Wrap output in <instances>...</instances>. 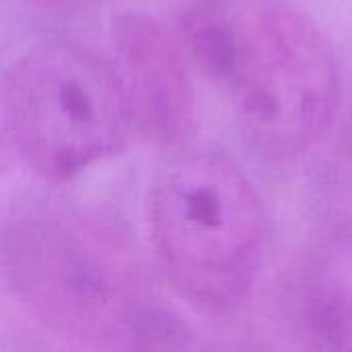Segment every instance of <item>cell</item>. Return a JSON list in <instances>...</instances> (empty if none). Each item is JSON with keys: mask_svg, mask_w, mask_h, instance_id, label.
<instances>
[{"mask_svg": "<svg viewBox=\"0 0 352 352\" xmlns=\"http://www.w3.org/2000/svg\"><path fill=\"white\" fill-rule=\"evenodd\" d=\"M29 2L54 14H80L93 8L99 0H29Z\"/></svg>", "mask_w": 352, "mask_h": 352, "instance_id": "cell-8", "label": "cell"}, {"mask_svg": "<svg viewBox=\"0 0 352 352\" xmlns=\"http://www.w3.org/2000/svg\"><path fill=\"white\" fill-rule=\"evenodd\" d=\"M243 27H235L225 14L196 10L186 25V41L196 64L214 80L229 87L235 72Z\"/></svg>", "mask_w": 352, "mask_h": 352, "instance_id": "cell-7", "label": "cell"}, {"mask_svg": "<svg viewBox=\"0 0 352 352\" xmlns=\"http://www.w3.org/2000/svg\"><path fill=\"white\" fill-rule=\"evenodd\" d=\"M113 47L132 126L157 146L179 148L196 126V97L175 35L153 14L128 10L113 21Z\"/></svg>", "mask_w": 352, "mask_h": 352, "instance_id": "cell-5", "label": "cell"}, {"mask_svg": "<svg viewBox=\"0 0 352 352\" xmlns=\"http://www.w3.org/2000/svg\"><path fill=\"white\" fill-rule=\"evenodd\" d=\"M295 318L309 346L352 351V233L309 254L295 287Z\"/></svg>", "mask_w": 352, "mask_h": 352, "instance_id": "cell-6", "label": "cell"}, {"mask_svg": "<svg viewBox=\"0 0 352 352\" xmlns=\"http://www.w3.org/2000/svg\"><path fill=\"white\" fill-rule=\"evenodd\" d=\"M2 120L19 159L54 184L120 153L132 126L118 70L74 41L33 45L10 66Z\"/></svg>", "mask_w": 352, "mask_h": 352, "instance_id": "cell-3", "label": "cell"}, {"mask_svg": "<svg viewBox=\"0 0 352 352\" xmlns=\"http://www.w3.org/2000/svg\"><path fill=\"white\" fill-rule=\"evenodd\" d=\"M148 229L179 299L229 314L250 297L264 258V210L235 161L210 151L171 159L148 194Z\"/></svg>", "mask_w": 352, "mask_h": 352, "instance_id": "cell-2", "label": "cell"}, {"mask_svg": "<svg viewBox=\"0 0 352 352\" xmlns=\"http://www.w3.org/2000/svg\"><path fill=\"white\" fill-rule=\"evenodd\" d=\"M2 283L12 301L58 338L136 344L153 314L126 225L93 206L33 202L2 231Z\"/></svg>", "mask_w": 352, "mask_h": 352, "instance_id": "cell-1", "label": "cell"}, {"mask_svg": "<svg viewBox=\"0 0 352 352\" xmlns=\"http://www.w3.org/2000/svg\"><path fill=\"white\" fill-rule=\"evenodd\" d=\"M229 89L250 148L289 161L330 128L340 103V68L328 37L309 16L270 8L243 27Z\"/></svg>", "mask_w": 352, "mask_h": 352, "instance_id": "cell-4", "label": "cell"}]
</instances>
